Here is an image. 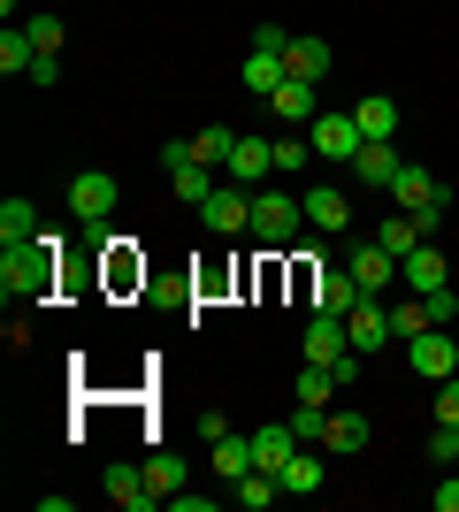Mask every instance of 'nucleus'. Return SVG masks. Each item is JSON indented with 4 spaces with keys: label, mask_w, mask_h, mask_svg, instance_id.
Returning a JSON list of instances; mask_svg holds the SVG:
<instances>
[{
    "label": "nucleus",
    "mask_w": 459,
    "mask_h": 512,
    "mask_svg": "<svg viewBox=\"0 0 459 512\" xmlns=\"http://www.w3.org/2000/svg\"><path fill=\"white\" fill-rule=\"evenodd\" d=\"M437 512H459V474H444V490H437Z\"/></svg>",
    "instance_id": "40"
},
{
    "label": "nucleus",
    "mask_w": 459,
    "mask_h": 512,
    "mask_svg": "<svg viewBox=\"0 0 459 512\" xmlns=\"http://www.w3.org/2000/svg\"><path fill=\"white\" fill-rule=\"evenodd\" d=\"M437 421H459V375H444V383H437Z\"/></svg>",
    "instance_id": "38"
},
{
    "label": "nucleus",
    "mask_w": 459,
    "mask_h": 512,
    "mask_svg": "<svg viewBox=\"0 0 459 512\" xmlns=\"http://www.w3.org/2000/svg\"><path fill=\"white\" fill-rule=\"evenodd\" d=\"M54 283H62V237L54 230H39L31 245H8V253H0V291H8V306L54 299Z\"/></svg>",
    "instance_id": "1"
},
{
    "label": "nucleus",
    "mask_w": 459,
    "mask_h": 512,
    "mask_svg": "<svg viewBox=\"0 0 459 512\" xmlns=\"http://www.w3.org/2000/svg\"><path fill=\"white\" fill-rule=\"evenodd\" d=\"M368 299L352 268H314V314H352V306Z\"/></svg>",
    "instance_id": "12"
},
{
    "label": "nucleus",
    "mask_w": 459,
    "mask_h": 512,
    "mask_svg": "<svg viewBox=\"0 0 459 512\" xmlns=\"http://www.w3.org/2000/svg\"><path fill=\"white\" fill-rule=\"evenodd\" d=\"M291 69H284V54H261V46H253V62H245V92H253V100H268V92L284 85Z\"/></svg>",
    "instance_id": "27"
},
{
    "label": "nucleus",
    "mask_w": 459,
    "mask_h": 512,
    "mask_svg": "<svg viewBox=\"0 0 459 512\" xmlns=\"http://www.w3.org/2000/svg\"><path fill=\"white\" fill-rule=\"evenodd\" d=\"M230 497H238L245 512H268L276 497H284V474H276V467H253V474H238V482H230Z\"/></svg>",
    "instance_id": "19"
},
{
    "label": "nucleus",
    "mask_w": 459,
    "mask_h": 512,
    "mask_svg": "<svg viewBox=\"0 0 459 512\" xmlns=\"http://www.w3.org/2000/svg\"><path fill=\"white\" fill-rule=\"evenodd\" d=\"M31 62H39L31 31H23V23H8V31H0V77H31Z\"/></svg>",
    "instance_id": "24"
},
{
    "label": "nucleus",
    "mask_w": 459,
    "mask_h": 512,
    "mask_svg": "<svg viewBox=\"0 0 459 512\" xmlns=\"http://www.w3.org/2000/svg\"><path fill=\"white\" fill-rule=\"evenodd\" d=\"M368 413H352V406H329V428H322V451H337V459H352V451H368Z\"/></svg>",
    "instance_id": "14"
},
{
    "label": "nucleus",
    "mask_w": 459,
    "mask_h": 512,
    "mask_svg": "<svg viewBox=\"0 0 459 512\" xmlns=\"http://www.w3.org/2000/svg\"><path fill=\"white\" fill-rule=\"evenodd\" d=\"M306 360H322V367H337V360H352V337H345V314H314V321H306Z\"/></svg>",
    "instance_id": "13"
},
{
    "label": "nucleus",
    "mask_w": 459,
    "mask_h": 512,
    "mask_svg": "<svg viewBox=\"0 0 459 512\" xmlns=\"http://www.w3.org/2000/svg\"><path fill=\"white\" fill-rule=\"evenodd\" d=\"M268 107H276L284 123H314V85H299V77H284V85L268 92Z\"/></svg>",
    "instance_id": "26"
},
{
    "label": "nucleus",
    "mask_w": 459,
    "mask_h": 512,
    "mask_svg": "<svg viewBox=\"0 0 459 512\" xmlns=\"http://www.w3.org/2000/svg\"><path fill=\"white\" fill-rule=\"evenodd\" d=\"M406 169V161H398L391 153V138H368V146L352 153V176H360V184H375V192H391V176Z\"/></svg>",
    "instance_id": "16"
},
{
    "label": "nucleus",
    "mask_w": 459,
    "mask_h": 512,
    "mask_svg": "<svg viewBox=\"0 0 459 512\" xmlns=\"http://www.w3.org/2000/svg\"><path fill=\"white\" fill-rule=\"evenodd\" d=\"M352 123H360V138H398V100L391 92H368L352 107Z\"/></svg>",
    "instance_id": "22"
},
{
    "label": "nucleus",
    "mask_w": 459,
    "mask_h": 512,
    "mask_svg": "<svg viewBox=\"0 0 459 512\" xmlns=\"http://www.w3.org/2000/svg\"><path fill=\"white\" fill-rule=\"evenodd\" d=\"M345 268L360 276V291H368V299H383V291L398 283V253H391V245H352Z\"/></svg>",
    "instance_id": "11"
},
{
    "label": "nucleus",
    "mask_w": 459,
    "mask_h": 512,
    "mask_svg": "<svg viewBox=\"0 0 459 512\" xmlns=\"http://www.w3.org/2000/svg\"><path fill=\"white\" fill-rule=\"evenodd\" d=\"M322 428H329V406H306V398H299V413H291V436H299V444H322Z\"/></svg>",
    "instance_id": "34"
},
{
    "label": "nucleus",
    "mask_w": 459,
    "mask_h": 512,
    "mask_svg": "<svg viewBox=\"0 0 459 512\" xmlns=\"http://www.w3.org/2000/svg\"><path fill=\"white\" fill-rule=\"evenodd\" d=\"M199 222L215 237H238V230H253V184H230L222 176L215 192H207V207H199Z\"/></svg>",
    "instance_id": "5"
},
{
    "label": "nucleus",
    "mask_w": 459,
    "mask_h": 512,
    "mask_svg": "<svg viewBox=\"0 0 459 512\" xmlns=\"http://www.w3.org/2000/svg\"><path fill=\"white\" fill-rule=\"evenodd\" d=\"M192 153L207 161V169H230V153H238V130H222V123H199Z\"/></svg>",
    "instance_id": "29"
},
{
    "label": "nucleus",
    "mask_w": 459,
    "mask_h": 512,
    "mask_svg": "<svg viewBox=\"0 0 459 512\" xmlns=\"http://www.w3.org/2000/svg\"><path fill=\"white\" fill-rule=\"evenodd\" d=\"M253 467H261V451H253V436H245V428L215 436V474H222V482H238V474H253Z\"/></svg>",
    "instance_id": "18"
},
{
    "label": "nucleus",
    "mask_w": 459,
    "mask_h": 512,
    "mask_svg": "<svg viewBox=\"0 0 459 512\" xmlns=\"http://www.w3.org/2000/svg\"><path fill=\"white\" fill-rule=\"evenodd\" d=\"M322 490V444H299L284 459V497H314Z\"/></svg>",
    "instance_id": "20"
},
{
    "label": "nucleus",
    "mask_w": 459,
    "mask_h": 512,
    "mask_svg": "<svg viewBox=\"0 0 459 512\" xmlns=\"http://www.w3.org/2000/svg\"><path fill=\"white\" fill-rule=\"evenodd\" d=\"M253 46H261V54H284L291 31H284V23H261V31H253Z\"/></svg>",
    "instance_id": "39"
},
{
    "label": "nucleus",
    "mask_w": 459,
    "mask_h": 512,
    "mask_svg": "<svg viewBox=\"0 0 459 512\" xmlns=\"http://www.w3.org/2000/svg\"><path fill=\"white\" fill-rule=\"evenodd\" d=\"M299 230H306L299 192H253V245H261V253H291Z\"/></svg>",
    "instance_id": "3"
},
{
    "label": "nucleus",
    "mask_w": 459,
    "mask_h": 512,
    "mask_svg": "<svg viewBox=\"0 0 459 512\" xmlns=\"http://www.w3.org/2000/svg\"><path fill=\"white\" fill-rule=\"evenodd\" d=\"M23 31H31V46H39V54H62V16H31Z\"/></svg>",
    "instance_id": "35"
},
{
    "label": "nucleus",
    "mask_w": 459,
    "mask_h": 512,
    "mask_svg": "<svg viewBox=\"0 0 459 512\" xmlns=\"http://www.w3.org/2000/svg\"><path fill=\"white\" fill-rule=\"evenodd\" d=\"M383 199H398V207L414 214L421 237H437V230H444V207H452V184H437V176L421 169V161H406V169L391 176V192H383Z\"/></svg>",
    "instance_id": "2"
},
{
    "label": "nucleus",
    "mask_w": 459,
    "mask_h": 512,
    "mask_svg": "<svg viewBox=\"0 0 459 512\" xmlns=\"http://www.w3.org/2000/svg\"><path fill=\"white\" fill-rule=\"evenodd\" d=\"M115 199H123V184H115L108 169H77V184H69V214H77V230H108Z\"/></svg>",
    "instance_id": "4"
},
{
    "label": "nucleus",
    "mask_w": 459,
    "mask_h": 512,
    "mask_svg": "<svg viewBox=\"0 0 459 512\" xmlns=\"http://www.w3.org/2000/svg\"><path fill=\"white\" fill-rule=\"evenodd\" d=\"M306 153H314L306 138H276V176H299V169H306Z\"/></svg>",
    "instance_id": "36"
},
{
    "label": "nucleus",
    "mask_w": 459,
    "mask_h": 512,
    "mask_svg": "<svg viewBox=\"0 0 459 512\" xmlns=\"http://www.w3.org/2000/svg\"><path fill=\"white\" fill-rule=\"evenodd\" d=\"M222 176L207 169V161H184V169H169V192L184 199V207H207V192H215Z\"/></svg>",
    "instance_id": "23"
},
{
    "label": "nucleus",
    "mask_w": 459,
    "mask_h": 512,
    "mask_svg": "<svg viewBox=\"0 0 459 512\" xmlns=\"http://www.w3.org/2000/svg\"><path fill=\"white\" fill-rule=\"evenodd\" d=\"M31 237H39V207H31V199H8V207H0V245H31Z\"/></svg>",
    "instance_id": "28"
},
{
    "label": "nucleus",
    "mask_w": 459,
    "mask_h": 512,
    "mask_svg": "<svg viewBox=\"0 0 459 512\" xmlns=\"http://www.w3.org/2000/svg\"><path fill=\"white\" fill-rule=\"evenodd\" d=\"M398 283H406L414 299H437V291H452V268H444L437 245H414V253L398 260Z\"/></svg>",
    "instance_id": "8"
},
{
    "label": "nucleus",
    "mask_w": 459,
    "mask_h": 512,
    "mask_svg": "<svg viewBox=\"0 0 459 512\" xmlns=\"http://www.w3.org/2000/svg\"><path fill=\"white\" fill-rule=\"evenodd\" d=\"M421 329H437V306H429V299H406V306H391V337H398V344H414Z\"/></svg>",
    "instance_id": "30"
},
{
    "label": "nucleus",
    "mask_w": 459,
    "mask_h": 512,
    "mask_svg": "<svg viewBox=\"0 0 459 512\" xmlns=\"http://www.w3.org/2000/svg\"><path fill=\"white\" fill-rule=\"evenodd\" d=\"M253 451H261V467H276V474H284V459H291V451H299V436H291V421H284V428H253Z\"/></svg>",
    "instance_id": "32"
},
{
    "label": "nucleus",
    "mask_w": 459,
    "mask_h": 512,
    "mask_svg": "<svg viewBox=\"0 0 459 512\" xmlns=\"http://www.w3.org/2000/svg\"><path fill=\"white\" fill-rule=\"evenodd\" d=\"M276 169V138H238V153H230V184H253V192H261V176Z\"/></svg>",
    "instance_id": "15"
},
{
    "label": "nucleus",
    "mask_w": 459,
    "mask_h": 512,
    "mask_svg": "<svg viewBox=\"0 0 459 512\" xmlns=\"http://www.w3.org/2000/svg\"><path fill=\"white\" fill-rule=\"evenodd\" d=\"M429 459H437V467H452V459H459V421H437V436H429Z\"/></svg>",
    "instance_id": "37"
},
{
    "label": "nucleus",
    "mask_w": 459,
    "mask_h": 512,
    "mask_svg": "<svg viewBox=\"0 0 459 512\" xmlns=\"http://www.w3.org/2000/svg\"><path fill=\"white\" fill-rule=\"evenodd\" d=\"M299 207H306V230H314V237H337V230L352 222V199L337 192V184H306Z\"/></svg>",
    "instance_id": "10"
},
{
    "label": "nucleus",
    "mask_w": 459,
    "mask_h": 512,
    "mask_svg": "<svg viewBox=\"0 0 459 512\" xmlns=\"http://www.w3.org/2000/svg\"><path fill=\"white\" fill-rule=\"evenodd\" d=\"M108 497L123 512H153V505H161V490L146 482V467H108Z\"/></svg>",
    "instance_id": "17"
},
{
    "label": "nucleus",
    "mask_w": 459,
    "mask_h": 512,
    "mask_svg": "<svg viewBox=\"0 0 459 512\" xmlns=\"http://www.w3.org/2000/svg\"><path fill=\"white\" fill-rule=\"evenodd\" d=\"M146 482H153V490H161V505H169V497L184 490V482H192V467H184L176 451H146Z\"/></svg>",
    "instance_id": "25"
},
{
    "label": "nucleus",
    "mask_w": 459,
    "mask_h": 512,
    "mask_svg": "<svg viewBox=\"0 0 459 512\" xmlns=\"http://www.w3.org/2000/svg\"><path fill=\"white\" fill-rule=\"evenodd\" d=\"M299 398H306V406H329V398H337V375H329L322 360H306L299 367Z\"/></svg>",
    "instance_id": "33"
},
{
    "label": "nucleus",
    "mask_w": 459,
    "mask_h": 512,
    "mask_svg": "<svg viewBox=\"0 0 459 512\" xmlns=\"http://www.w3.org/2000/svg\"><path fill=\"white\" fill-rule=\"evenodd\" d=\"M284 69L299 77V85H322V77H329V39H291L284 46Z\"/></svg>",
    "instance_id": "21"
},
{
    "label": "nucleus",
    "mask_w": 459,
    "mask_h": 512,
    "mask_svg": "<svg viewBox=\"0 0 459 512\" xmlns=\"http://www.w3.org/2000/svg\"><path fill=\"white\" fill-rule=\"evenodd\" d=\"M406 360H414V375H429V383H444V375H459V337L452 329H421L414 344H406Z\"/></svg>",
    "instance_id": "6"
},
{
    "label": "nucleus",
    "mask_w": 459,
    "mask_h": 512,
    "mask_svg": "<svg viewBox=\"0 0 459 512\" xmlns=\"http://www.w3.org/2000/svg\"><path fill=\"white\" fill-rule=\"evenodd\" d=\"M306 146L322 153V161H345V169H352V153L368 146V138H360L352 115H314V123H306Z\"/></svg>",
    "instance_id": "7"
},
{
    "label": "nucleus",
    "mask_w": 459,
    "mask_h": 512,
    "mask_svg": "<svg viewBox=\"0 0 459 512\" xmlns=\"http://www.w3.org/2000/svg\"><path fill=\"white\" fill-rule=\"evenodd\" d=\"M375 245H391V253L406 260V253H414V245H421V222H414V214H406V207H398V214H383V230H375Z\"/></svg>",
    "instance_id": "31"
},
{
    "label": "nucleus",
    "mask_w": 459,
    "mask_h": 512,
    "mask_svg": "<svg viewBox=\"0 0 459 512\" xmlns=\"http://www.w3.org/2000/svg\"><path fill=\"white\" fill-rule=\"evenodd\" d=\"M345 337H352V352H360V360H368V352H383V344H398L391 337V306L383 299H360L345 314Z\"/></svg>",
    "instance_id": "9"
}]
</instances>
